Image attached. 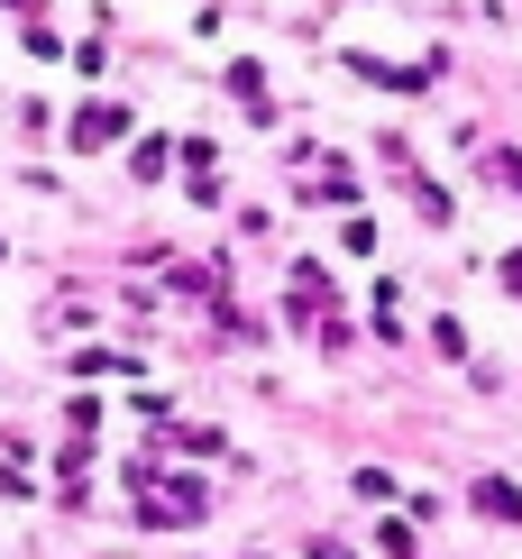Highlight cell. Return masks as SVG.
I'll list each match as a JSON object with an SVG mask.
<instances>
[{
	"mask_svg": "<svg viewBox=\"0 0 522 559\" xmlns=\"http://www.w3.org/2000/svg\"><path fill=\"white\" fill-rule=\"evenodd\" d=\"M129 129V110H110V102H92L83 120H74V147H110V138Z\"/></svg>",
	"mask_w": 522,
	"mask_h": 559,
	"instance_id": "1",
	"label": "cell"
},
{
	"mask_svg": "<svg viewBox=\"0 0 522 559\" xmlns=\"http://www.w3.org/2000/svg\"><path fill=\"white\" fill-rule=\"evenodd\" d=\"M477 514H495V523H522V496L505 477H477Z\"/></svg>",
	"mask_w": 522,
	"mask_h": 559,
	"instance_id": "2",
	"label": "cell"
},
{
	"mask_svg": "<svg viewBox=\"0 0 522 559\" xmlns=\"http://www.w3.org/2000/svg\"><path fill=\"white\" fill-rule=\"evenodd\" d=\"M229 92H239L257 120H266V74H257V64H229Z\"/></svg>",
	"mask_w": 522,
	"mask_h": 559,
	"instance_id": "3",
	"label": "cell"
}]
</instances>
